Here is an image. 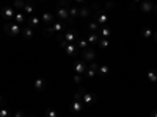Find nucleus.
Here are the masks:
<instances>
[{"label": "nucleus", "mask_w": 157, "mask_h": 117, "mask_svg": "<svg viewBox=\"0 0 157 117\" xmlns=\"http://www.w3.org/2000/svg\"><path fill=\"white\" fill-rule=\"evenodd\" d=\"M98 101V95L94 94V92H86L83 97H82V103L85 106H91L93 103H96Z\"/></svg>", "instance_id": "obj_6"}, {"label": "nucleus", "mask_w": 157, "mask_h": 117, "mask_svg": "<svg viewBox=\"0 0 157 117\" xmlns=\"http://www.w3.org/2000/svg\"><path fill=\"white\" fill-rule=\"evenodd\" d=\"M86 94V89H85V86H80L78 87V90L74 94V100H78V101H82V97Z\"/></svg>", "instance_id": "obj_23"}, {"label": "nucleus", "mask_w": 157, "mask_h": 117, "mask_svg": "<svg viewBox=\"0 0 157 117\" xmlns=\"http://www.w3.org/2000/svg\"><path fill=\"white\" fill-rule=\"evenodd\" d=\"M21 34H22L24 39H32V37H33V28H30L29 25H22Z\"/></svg>", "instance_id": "obj_14"}, {"label": "nucleus", "mask_w": 157, "mask_h": 117, "mask_svg": "<svg viewBox=\"0 0 157 117\" xmlns=\"http://www.w3.org/2000/svg\"><path fill=\"white\" fill-rule=\"evenodd\" d=\"M98 69H99V64H98L96 61H91V62L88 64V69H86V72H85V76H86V78H93L94 75H98Z\"/></svg>", "instance_id": "obj_7"}, {"label": "nucleus", "mask_w": 157, "mask_h": 117, "mask_svg": "<svg viewBox=\"0 0 157 117\" xmlns=\"http://www.w3.org/2000/svg\"><path fill=\"white\" fill-rule=\"evenodd\" d=\"M25 6V0H14V8L16 9H24Z\"/></svg>", "instance_id": "obj_32"}, {"label": "nucleus", "mask_w": 157, "mask_h": 117, "mask_svg": "<svg viewBox=\"0 0 157 117\" xmlns=\"http://www.w3.org/2000/svg\"><path fill=\"white\" fill-rule=\"evenodd\" d=\"M94 22H98L99 25H107L109 16L105 14V12H102L101 9H98V11L94 12Z\"/></svg>", "instance_id": "obj_9"}, {"label": "nucleus", "mask_w": 157, "mask_h": 117, "mask_svg": "<svg viewBox=\"0 0 157 117\" xmlns=\"http://www.w3.org/2000/svg\"><path fill=\"white\" fill-rule=\"evenodd\" d=\"M74 81H75L77 84H82V83H83V76H82L80 73H77V75L74 76Z\"/></svg>", "instance_id": "obj_33"}, {"label": "nucleus", "mask_w": 157, "mask_h": 117, "mask_svg": "<svg viewBox=\"0 0 157 117\" xmlns=\"http://www.w3.org/2000/svg\"><path fill=\"white\" fill-rule=\"evenodd\" d=\"M39 22H41V19H39L38 16H29L27 17V22H25V25H29L30 28H38L39 27Z\"/></svg>", "instance_id": "obj_12"}, {"label": "nucleus", "mask_w": 157, "mask_h": 117, "mask_svg": "<svg viewBox=\"0 0 157 117\" xmlns=\"http://www.w3.org/2000/svg\"><path fill=\"white\" fill-rule=\"evenodd\" d=\"M78 48H82V50H85V48H88L90 47V44H88V41L86 39H83V37H78V41H77V44H75Z\"/></svg>", "instance_id": "obj_25"}, {"label": "nucleus", "mask_w": 157, "mask_h": 117, "mask_svg": "<svg viewBox=\"0 0 157 117\" xmlns=\"http://www.w3.org/2000/svg\"><path fill=\"white\" fill-rule=\"evenodd\" d=\"M54 34H57V33H55V30L52 28V27H47V28L43 30V36H44V37H52Z\"/></svg>", "instance_id": "obj_28"}, {"label": "nucleus", "mask_w": 157, "mask_h": 117, "mask_svg": "<svg viewBox=\"0 0 157 117\" xmlns=\"http://www.w3.org/2000/svg\"><path fill=\"white\" fill-rule=\"evenodd\" d=\"M99 28H101V27H99V23L94 22V20L88 23V30H90L91 33H99Z\"/></svg>", "instance_id": "obj_26"}, {"label": "nucleus", "mask_w": 157, "mask_h": 117, "mask_svg": "<svg viewBox=\"0 0 157 117\" xmlns=\"http://www.w3.org/2000/svg\"><path fill=\"white\" fill-rule=\"evenodd\" d=\"M113 8H115V3H112V2H109V3H107V9H109V11H112Z\"/></svg>", "instance_id": "obj_38"}, {"label": "nucleus", "mask_w": 157, "mask_h": 117, "mask_svg": "<svg viewBox=\"0 0 157 117\" xmlns=\"http://www.w3.org/2000/svg\"><path fill=\"white\" fill-rule=\"evenodd\" d=\"M154 8H155V5L152 0H141L140 2V9L143 12H151V11H154Z\"/></svg>", "instance_id": "obj_10"}, {"label": "nucleus", "mask_w": 157, "mask_h": 117, "mask_svg": "<svg viewBox=\"0 0 157 117\" xmlns=\"http://www.w3.org/2000/svg\"><path fill=\"white\" fill-rule=\"evenodd\" d=\"M27 14L25 12H16L14 14V20H16V23H19V25H22V23H25L27 22Z\"/></svg>", "instance_id": "obj_22"}, {"label": "nucleus", "mask_w": 157, "mask_h": 117, "mask_svg": "<svg viewBox=\"0 0 157 117\" xmlns=\"http://www.w3.org/2000/svg\"><path fill=\"white\" fill-rule=\"evenodd\" d=\"M0 117H11V114H10V111H8V109L2 108V109H0Z\"/></svg>", "instance_id": "obj_34"}, {"label": "nucleus", "mask_w": 157, "mask_h": 117, "mask_svg": "<svg viewBox=\"0 0 157 117\" xmlns=\"http://www.w3.org/2000/svg\"><path fill=\"white\" fill-rule=\"evenodd\" d=\"M149 117H157V109H155V111H152V112L149 114Z\"/></svg>", "instance_id": "obj_39"}, {"label": "nucleus", "mask_w": 157, "mask_h": 117, "mask_svg": "<svg viewBox=\"0 0 157 117\" xmlns=\"http://www.w3.org/2000/svg\"><path fill=\"white\" fill-rule=\"evenodd\" d=\"M52 28H54L55 30V33L58 34V33H63V31H66L69 27H68V25H66V22H55L54 25H52Z\"/></svg>", "instance_id": "obj_13"}, {"label": "nucleus", "mask_w": 157, "mask_h": 117, "mask_svg": "<svg viewBox=\"0 0 157 117\" xmlns=\"http://www.w3.org/2000/svg\"><path fill=\"white\" fill-rule=\"evenodd\" d=\"M146 80H148L149 83H154V84H155V81H157V70H155V69H149V70L146 72Z\"/></svg>", "instance_id": "obj_19"}, {"label": "nucleus", "mask_w": 157, "mask_h": 117, "mask_svg": "<svg viewBox=\"0 0 157 117\" xmlns=\"http://www.w3.org/2000/svg\"><path fill=\"white\" fill-rule=\"evenodd\" d=\"M99 39H101L99 33H90V34L86 36V41H88L90 47H93V45H98V42H99Z\"/></svg>", "instance_id": "obj_15"}, {"label": "nucleus", "mask_w": 157, "mask_h": 117, "mask_svg": "<svg viewBox=\"0 0 157 117\" xmlns=\"http://www.w3.org/2000/svg\"><path fill=\"white\" fill-rule=\"evenodd\" d=\"M71 8V6H69ZM69 8H63V6H58L57 8V17L61 20V22H66L71 16H69Z\"/></svg>", "instance_id": "obj_8"}, {"label": "nucleus", "mask_w": 157, "mask_h": 117, "mask_svg": "<svg viewBox=\"0 0 157 117\" xmlns=\"http://www.w3.org/2000/svg\"><path fill=\"white\" fill-rule=\"evenodd\" d=\"M5 105H6V101H5V98H3L2 95H0V109H2V108H5Z\"/></svg>", "instance_id": "obj_37"}, {"label": "nucleus", "mask_w": 157, "mask_h": 117, "mask_svg": "<svg viewBox=\"0 0 157 117\" xmlns=\"http://www.w3.org/2000/svg\"><path fill=\"white\" fill-rule=\"evenodd\" d=\"M110 73V67L109 66H105V64H104V66H99V69H98V75L99 76H107Z\"/></svg>", "instance_id": "obj_24"}, {"label": "nucleus", "mask_w": 157, "mask_h": 117, "mask_svg": "<svg viewBox=\"0 0 157 117\" xmlns=\"http://www.w3.org/2000/svg\"><path fill=\"white\" fill-rule=\"evenodd\" d=\"M155 84H157V81H155Z\"/></svg>", "instance_id": "obj_47"}, {"label": "nucleus", "mask_w": 157, "mask_h": 117, "mask_svg": "<svg viewBox=\"0 0 157 117\" xmlns=\"http://www.w3.org/2000/svg\"><path fill=\"white\" fill-rule=\"evenodd\" d=\"M21 25L16 23V22H6L3 25V30L8 36H16V34H21Z\"/></svg>", "instance_id": "obj_1"}, {"label": "nucleus", "mask_w": 157, "mask_h": 117, "mask_svg": "<svg viewBox=\"0 0 157 117\" xmlns=\"http://www.w3.org/2000/svg\"><path fill=\"white\" fill-rule=\"evenodd\" d=\"M112 34V28L107 27V25H101V28H99V36L101 37H109Z\"/></svg>", "instance_id": "obj_21"}, {"label": "nucleus", "mask_w": 157, "mask_h": 117, "mask_svg": "<svg viewBox=\"0 0 157 117\" xmlns=\"http://www.w3.org/2000/svg\"><path fill=\"white\" fill-rule=\"evenodd\" d=\"M98 45L102 47V48H107V47L110 45V42L107 41V37H101V39H99V42H98Z\"/></svg>", "instance_id": "obj_31"}, {"label": "nucleus", "mask_w": 157, "mask_h": 117, "mask_svg": "<svg viewBox=\"0 0 157 117\" xmlns=\"http://www.w3.org/2000/svg\"><path fill=\"white\" fill-rule=\"evenodd\" d=\"M63 47V50L66 51V55L69 58H77L78 56V47L75 44H71V42H61L60 44Z\"/></svg>", "instance_id": "obj_2"}, {"label": "nucleus", "mask_w": 157, "mask_h": 117, "mask_svg": "<svg viewBox=\"0 0 157 117\" xmlns=\"http://www.w3.org/2000/svg\"><path fill=\"white\" fill-rule=\"evenodd\" d=\"M82 59H83V61H86V62L96 61V51H94L93 48H91V47H88V48L82 50Z\"/></svg>", "instance_id": "obj_5"}, {"label": "nucleus", "mask_w": 157, "mask_h": 117, "mask_svg": "<svg viewBox=\"0 0 157 117\" xmlns=\"http://www.w3.org/2000/svg\"><path fill=\"white\" fill-rule=\"evenodd\" d=\"M22 11H24L27 16H32L33 12H35V6H33L32 3H25V6H24V9H22Z\"/></svg>", "instance_id": "obj_27"}, {"label": "nucleus", "mask_w": 157, "mask_h": 117, "mask_svg": "<svg viewBox=\"0 0 157 117\" xmlns=\"http://www.w3.org/2000/svg\"><path fill=\"white\" fill-rule=\"evenodd\" d=\"M35 0H25V3H33Z\"/></svg>", "instance_id": "obj_42"}, {"label": "nucleus", "mask_w": 157, "mask_h": 117, "mask_svg": "<svg viewBox=\"0 0 157 117\" xmlns=\"http://www.w3.org/2000/svg\"><path fill=\"white\" fill-rule=\"evenodd\" d=\"M41 22L46 23L47 27H50V25L55 23V16L52 14V12H44V14L41 16Z\"/></svg>", "instance_id": "obj_11"}, {"label": "nucleus", "mask_w": 157, "mask_h": 117, "mask_svg": "<svg viewBox=\"0 0 157 117\" xmlns=\"http://www.w3.org/2000/svg\"><path fill=\"white\" fill-rule=\"evenodd\" d=\"M44 117H58V114H57V111H55V109L47 108V109L44 111Z\"/></svg>", "instance_id": "obj_29"}, {"label": "nucleus", "mask_w": 157, "mask_h": 117, "mask_svg": "<svg viewBox=\"0 0 157 117\" xmlns=\"http://www.w3.org/2000/svg\"><path fill=\"white\" fill-rule=\"evenodd\" d=\"M83 109V105H82V101H78V100H74L72 103H71V111L74 112V114H78Z\"/></svg>", "instance_id": "obj_17"}, {"label": "nucleus", "mask_w": 157, "mask_h": 117, "mask_svg": "<svg viewBox=\"0 0 157 117\" xmlns=\"http://www.w3.org/2000/svg\"><path fill=\"white\" fill-rule=\"evenodd\" d=\"M13 117H27V115L24 114V111H16L14 114H13Z\"/></svg>", "instance_id": "obj_36"}, {"label": "nucleus", "mask_w": 157, "mask_h": 117, "mask_svg": "<svg viewBox=\"0 0 157 117\" xmlns=\"http://www.w3.org/2000/svg\"><path fill=\"white\" fill-rule=\"evenodd\" d=\"M69 16H71L72 19H77V17H78V8H77V6H71V8H69Z\"/></svg>", "instance_id": "obj_30"}, {"label": "nucleus", "mask_w": 157, "mask_h": 117, "mask_svg": "<svg viewBox=\"0 0 157 117\" xmlns=\"http://www.w3.org/2000/svg\"><path fill=\"white\" fill-rule=\"evenodd\" d=\"M29 117H35V115H29Z\"/></svg>", "instance_id": "obj_46"}, {"label": "nucleus", "mask_w": 157, "mask_h": 117, "mask_svg": "<svg viewBox=\"0 0 157 117\" xmlns=\"http://www.w3.org/2000/svg\"><path fill=\"white\" fill-rule=\"evenodd\" d=\"M140 33H141V36H143V37L149 39V37H152V34H154V30H152L151 27H148V25H145V27H141Z\"/></svg>", "instance_id": "obj_18"}, {"label": "nucleus", "mask_w": 157, "mask_h": 117, "mask_svg": "<svg viewBox=\"0 0 157 117\" xmlns=\"http://www.w3.org/2000/svg\"><path fill=\"white\" fill-rule=\"evenodd\" d=\"M72 69H74V72H77V73L82 75V73L86 72L88 64H86V61H83V59H75L74 64H72Z\"/></svg>", "instance_id": "obj_4"}, {"label": "nucleus", "mask_w": 157, "mask_h": 117, "mask_svg": "<svg viewBox=\"0 0 157 117\" xmlns=\"http://www.w3.org/2000/svg\"><path fill=\"white\" fill-rule=\"evenodd\" d=\"M90 14H91V6H82V8H78V17L86 19Z\"/></svg>", "instance_id": "obj_20"}, {"label": "nucleus", "mask_w": 157, "mask_h": 117, "mask_svg": "<svg viewBox=\"0 0 157 117\" xmlns=\"http://www.w3.org/2000/svg\"><path fill=\"white\" fill-rule=\"evenodd\" d=\"M154 12H155V14H157V6H155V8H154Z\"/></svg>", "instance_id": "obj_44"}, {"label": "nucleus", "mask_w": 157, "mask_h": 117, "mask_svg": "<svg viewBox=\"0 0 157 117\" xmlns=\"http://www.w3.org/2000/svg\"><path fill=\"white\" fill-rule=\"evenodd\" d=\"M152 37H154V41L157 42V31H154V34H152Z\"/></svg>", "instance_id": "obj_40"}, {"label": "nucleus", "mask_w": 157, "mask_h": 117, "mask_svg": "<svg viewBox=\"0 0 157 117\" xmlns=\"http://www.w3.org/2000/svg\"><path fill=\"white\" fill-rule=\"evenodd\" d=\"M129 9H130V11H135V9H137V3L132 2V0H129Z\"/></svg>", "instance_id": "obj_35"}, {"label": "nucleus", "mask_w": 157, "mask_h": 117, "mask_svg": "<svg viewBox=\"0 0 157 117\" xmlns=\"http://www.w3.org/2000/svg\"><path fill=\"white\" fill-rule=\"evenodd\" d=\"M132 2H135V3H140V2H141V0H132Z\"/></svg>", "instance_id": "obj_43"}, {"label": "nucleus", "mask_w": 157, "mask_h": 117, "mask_svg": "<svg viewBox=\"0 0 157 117\" xmlns=\"http://www.w3.org/2000/svg\"><path fill=\"white\" fill-rule=\"evenodd\" d=\"M33 87H35L36 92H41V90L46 87V80H44V78H38V80H35Z\"/></svg>", "instance_id": "obj_16"}, {"label": "nucleus", "mask_w": 157, "mask_h": 117, "mask_svg": "<svg viewBox=\"0 0 157 117\" xmlns=\"http://www.w3.org/2000/svg\"><path fill=\"white\" fill-rule=\"evenodd\" d=\"M77 3H85V0H75Z\"/></svg>", "instance_id": "obj_41"}, {"label": "nucleus", "mask_w": 157, "mask_h": 117, "mask_svg": "<svg viewBox=\"0 0 157 117\" xmlns=\"http://www.w3.org/2000/svg\"><path fill=\"white\" fill-rule=\"evenodd\" d=\"M0 9H2V2H0Z\"/></svg>", "instance_id": "obj_45"}, {"label": "nucleus", "mask_w": 157, "mask_h": 117, "mask_svg": "<svg viewBox=\"0 0 157 117\" xmlns=\"http://www.w3.org/2000/svg\"><path fill=\"white\" fill-rule=\"evenodd\" d=\"M14 9H13L11 6H2V9H0V16H2V19L5 22H11L14 20Z\"/></svg>", "instance_id": "obj_3"}]
</instances>
